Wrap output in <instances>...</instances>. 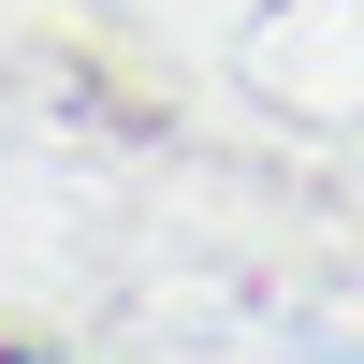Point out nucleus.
<instances>
[{"label": "nucleus", "instance_id": "obj_1", "mask_svg": "<svg viewBox=\"0 0 364 364\" xmlns=\"http://www.w3.org/2000/svg\"><path fill=\"white\" fill-rule=\"evenodd\" d=\"M0 364H15V350H0Z\"/></svg>", "mask_w": 364, "mask_h": 364}]
</instances>
